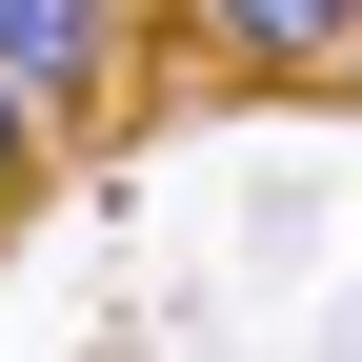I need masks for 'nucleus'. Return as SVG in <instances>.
Returning a JSON list of instances; mask_svg holds the SVG:
<instances>
[{"label":"nucleus","instance_id":"f257e3e1","mask_svg":"<svg viewBox=\"0 0 362 362\" xmlns=\"http://www.w3.org/2000/svg\"><path fill=\"white\" fill-rule=\"evenodd\" d=\"M141 61H161V0H0V81H21L61 141H101V121L141 101Z\"/></svg>","mask_w":362,"mask_h":362},{"label":"nucleus","instance_id":"f03ea898","mask_svg":"<svg viewBox=\"0 0 362 362\" xmlns=\"http://www.w3.org/2000/svg\"><path fill=\"white\" fill-rule=\"evenodd\" d=\"M181 21H202L221 61H262V81H342V61H362L342 0H181Z\"/></svg>","mask_w":362,"mask_h":362},{"label":"nucleus","instance_id":"7ed1b4c3","mask_svg":"<svg viewBox=\"0 0 362 362\" xmlns=\"http://www.w3.org/2000/svg\"><path fill=\"white\" fill-rule=\"evenodd\" d=\"M40 181H61V121H40V101H21V81H0V221H21V202H40Z\"/></svg>","mask_w":362,"mask_h":362},{"label":"nucleus","instance_id":"20e7f679","mask_svg":"<svg viewBox=\"0 0 362 362\" xmlns=\"http://www.w3.org/2000/svg\"><path fill=\"white\" fill-rule=\"evenodd\" d=\"M342 40H362V0H342Z\"/></svg>","mask_w":362,"mask_h":362}]
</instances>
